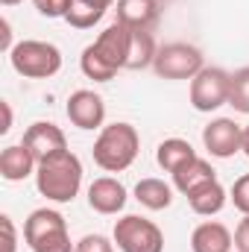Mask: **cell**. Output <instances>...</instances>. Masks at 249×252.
Listing matches in <instances>:
<instances>
[{"label":"cell","instance_id":"3957f363","mask_svg":"<svg viewBox=\"0 0 249 252\" xmlns=\"http://www.w3.org/2000/svg\"><path fill=\"white\" fill-rule=\"evenodd\" d=\"M24 241L32 252H73L67 220L56 208H35L24 223Z\"/></svg>","mask_w":249,"mask_h":252},{"label":"cell","instance_id":"e0dca14e","mask_svg":"<svg viewBox=\"0 0 249 252\" xmlns=\"http://www.w3.org/2000/svg\"><path fill=\"white\" fill-rule=\"evenodd\" d=\"M190 158H196V150L190 147V141L185 138H164L156 150V161L164 173H176L182 164H187Z\"/></svg>","mask_w":249,"mask_h":252},{"label":"cell","instance_id":"484cf974","mask_svg":"<svg viewBox=\"0 0 249 252\" xmlns=\"http://www.w3.org/2000/svg\"><path fill=\"white\" fill-rule=\"evenodd\" d=\"M32 3H35L38 15H44V18H64L73 6V0H32Z\"/></svg>","mask_w":249,"mask_h":252},{"label":"cell","instance_id":"7a4b0ae2","mask_svg":"<svg viewBox=\"0 0 249 252\" xmlns=\"http://www.w3.org/2000/svg\"><path fill=\"white\" fill-rule=\"evenodd\" d=\"M94 164L106 173H124L141 153V135L132 124H109L94 141Z\"/></svg>","mask_w":249,"mask_h":252},{"label":"cell","instance_id":"f1b7e54d","mask_svg":"<svg viewBox=\"0 0 249 252\" xmlns=\"http://www.w3.org/2000/svg\"><path fill=\"white\" fill-rule=\"evenodd\" d=\"M0 47H3L6 53H12V47H15V44H12V27H9L6 18L0 21Z\"/></svg>","mask_w":249,"mask_h":252},{"label":"cell","instance_id":"ba28073f","mask_svg":"<svg viewBox=\"0 0 249 252\" xmlns=\"http://www.w3.org/2000/svg\"><path fill=\"white\" fill-rule=\"evenodd\" d=\"M64 112H67V121H70V124L76 126V129H85V132L103 129V121H106V103H103V97H100L97 91H91V88L73 91V94L67 97Z\"/></svg>","mask_w":249,"mask_h":252},{"label":"cell","instance_id":"5b68a950","mask_svg":"<svg viewBox=\"0 0 249 252\" xmlns=\"http://www.w3.org/2000/svg\"><path fill=\"white\" fill-rule=\"evenodd\" d=\"M112 241L121 252H164V232L141 214L121 217L115 223Z\"/></svg>","mask_w":249,"mask_h":252},{"label":"cell","instance_id":"cb8c5ba5","mask_svg":"<svg viewBox=\"0 0 249 252\" xmlns=\"http://www.w3.org/2000/svg\"><path fill=\"white\" fill-rule=\"evenodd\" d=\"M229 199L235 202V208L241 214H249V173H244L241 179H235V185L229 190Z\"/></svg>","mask_w":249,"mask_h":252},{"label":"cell","instance_id":"6da1fadb","mask_svg":"<svg viewBox=\"0 0 249 252\" xmlns=\"http://www.w3.org/2000/svg\"><path fill=\"white\" fill-rule=\"evenodd\" d=\"M35 188L50 202H73L82 188V161L76 153L62 150L47 156L35 167Z\"/></svg>","mask_w":249,"mask_h":252},{"label":"cell","instance_id":"30bf717a","mask_svg":"<svg viewBox=\"0 0 249 252\" xmlns=\"http://www.w3.org/2000/svg\"><path fill=\"white\" fill-rule=\"evenodd\" d=\"M129 44H132V27L115 21L112 27H106V30L97 35L94 50L103 56L106 64H112L115 70H124L126 59H129Z\"/></svg>","mask_w":249,"mask_h":252},{"label":"cell","instance_id":"8fae6325","mask_svg":"<svg viewBox=\"0 0 249 252\" xmlns=\"http://www.w3.org/2000/svg\"><path fill=\"white\" fill-rule=\"evenodd\" d=\"M126 199H129V193H126L124 182H118L115 176H100L88 185V205L97 214H106V217L121 214L126 208Z\"/></svg>","mask_w":249,"mask_h":252},{"label":"cell","instance_id":"83f0119b","mask_svg":"<svg viewBox=\"0 0 249 252\" xmlns=\"http://www.w3.org/2000/svg\"><path fill=\"white\" fill-rule=\"evenodd\" d=\"M235 252H249V214H244L235 229Z\"/></svg>","mask_w":249,"mask_h":252},{"label":"cell","instance_id":"f546056e","mask_svg":"<svg viewBox=\"0 0 249 252\" xmlns=\"http://www.w3.org/2000/svg\"><path fill=\"white\" fill-rule=\"evenodd\" d=\"M0 109H3V126H0V135H6L12 129V106L9 100H0Z\"/></svg>","mask_w":249,"mask_h":252},{"label":"cell","instance_id":"d6986e66","mask_svg":"<svg viewBox=\"0 0 249 252\" xmlns=\"http://www.w3.org/2000/svg\"><path fill=\"white\" fill-rule=\"evenodd\" d=\"M135 199H138L144 208H150V211H164V208L173 205V188H170L164 179L150 176V179H141V182L135 185Z\"/></svg>","mask_w":249,"mask_h":252},{"label":"cell","instance_id":"44dd1931","mask_svg":"<svg viewBox=\"0 0 249 252\" xmlns=\"http://www.w3.org/2000/svg\"><path fill=\"white\" fill-rule=\"evenodd\" d=\"M79 67H82V73H85L88 79H94V82H109V79H115V73H118L112 64L103 62V56L94 50V44H88V47L82 50Z\"/></svg>","mask_w":249,"mask_h":252},{"label":"cell","instance_id":"277c9868","mask_svg":"<svg viewBox=\"0 0 249 252\" xmlns=\"http://www.w3.org/2000/svg\"><path fill=\"white\" fill-rule=\"evenodd\" d=\"M9 62L15 67V73H21L24 79H50L62 70V50L50 41H18L9 53Z\"/></svg>","mask_w":249,"mask_h":252},{"label":"cell","instance_id":"4316f807","mask_svg":"<svg viewBox=\"0 0 249 252\" xmlns=\"http://www.w3.org/2000/svg\"><path fill=\"white\" fill-rule=\"evenodd\" d=\"M0 229H3V252H18V232L9 214H0Z\"/></svg>","mask_w":249,"mask_h":252},{"label":"cell","instance_id":"9a60e30c","mask_svg":"<svg viewBox=\"0 0 249 252\" xmlns=\"http://www.w3.org/2000/svg\"><path fill=\"white\" fill-rule=\"evenodd\" d=\"M161 15V0H118V21L132 30H153Z\"/></svg>","mask_w":249,"mask_h":252},{"label":"cell","instance_id":"4fadbf2b","mask_svg":"<svg viewBox=\"0 0 249 252\" xmlns=\"http://www.w3.org/2000/svg\"><path fill=\"white\" fill-rule=\"evenodd\" d=\"M232 247L235 235L217 220H205L190 232V252H232Z\"/></svg>","mask_w":249,"mask_h":252},{"label":"cell","instance_id":"5bb4252c","mask_svg":"<svg viewBox=\"0 0 249 252\" xmlns=\"http://www.w3.org/2000/svg\"><path fill=\"white\" fill-rule=\"evenodd\" d=\"M38 158L24 147V144H12L0 153V176L6 182H24L27 176H35Z\"/></svg>","mask_w":249,"mask_h":252},{"label":"cell","instance_id":"1f68e13d","mask_svg":"<svg viewBox=\"0 0 249 252\" xmlns=\"http://www.w3.org/2000/svg\"><path fill=\"white\" fill-rule=\"evenodd\" d=\"M241 150L247 153V158H249V124L244 126V144H241Z\"/></svg>","mask_w":249,"mask_h":252},{"label":"cell","instance_id":"ac0fdd59","mask_svg":"<svg viewBox=\"0 0 249 252\" xmlns=\"http://www.w3.org/2000/svg\"><path fill=\"white\" fill-rule=\"evenodd\" d=\"M211 179H217V173H214V167L205 161V158H190L187 164H182L176 173H173V188L182 190V193H190V190H196L199 185H205V182H211Z\"/></svg>","mask_w":249,"mask_h":252},{"label":"cell","instance_id":"d4e9b609","mask_svg":"<svg viewBox=\"0 0 249 252\" xmlns=\"http://www.w3.org/2000/svg\"><path fill=\"white\" fill-rule=\"evenodd\" d=\"M73 252H115V244L106 235H85V238L76 241Z\"/></svg>","mask_w":249,"mask_h":252},{"label":"cell","instance_id":"8992f818","mask_svg":"<svg viewBox=\"0 0 249 252\" xmlns=\"http://www.w3.org/2000/svg\"><path fill=\"white\" fill-rule=\"evenodd\" d=\"M202 67H205L202 50L187 41H170V44L158 47L156 62H153V70L161 79H193Z\"/></svg>","mask_w":249,"mask_h":252},{"label":"cell","instance_id":"9c48e42d","mask_svg":"<svg viewBox=\"0 0 249 252\" xmlns=\"http://www.w3.org/2000/svg\"><path fill=\"white\" fill-rule=\"evenodd\" d=\"M202 144L214 158H232L235 153H241L244 126L232 118H217L202 129Z\"/></svg>","mask_w":249,"mask_h":252},{"label":"cell","instance_id":"52a82bcc","mask_svg":"<svg viewBox=\"0 0 249 252\" xmlns=\"http://www.w3.org/2000/svg\"><path fill=\"white\" fill-rule=\"evenodd\" d=\"M232 94V73L223 67H202L193 79H190V106L196 112H217L220 106L229 103Z\"/></svg>","mask_w":249,"mask_h":252},{"label":"cell","instance_id":"d6a6232c","mask_svg":"<svg viewBox=\"0 0 249 252\" xmlns=\"http://www.w3.org/2000/svg\"><path fill=\"white\" fill-rule=\"evenodd\" d=\"M0 3H3V6H18L21 0H0Z\"/></svg>","mask_w":249,"mask_h":252},{"label":"cell","instance_id":"7402d4cb","mask_svg":"<svg viewBox=\"0 0 249 252\" xmlns=\"http://www.w3.org/2000/svg\"><path fill=\"white\" fill-rule=\"evenodd\" d=\"M229 106L241 115H249V67H238L232 73V94Z\"/></svg>","mask_w":249,"mask_h":252},{"label":"cell","instance_id":"603a6c76","mask_svg":"<svg viewBox=\"0 0 249 252\" xmlns=\"http://www.w3.org/2000/svg\"><path fill=\"white\" fill-rule=\"evenodd\" d=\"M103 15H106V12H100V9H94V6H88V3H82V0H73V6H70V12L64 15V21H67L73 30H91L97 21H103Z\"/></svg>","mask_w":249,"mask_h":252},{"label":"cell","instance_id":"4dcf8cb0","mask_svg":"<svg viewBox=\"0 0 249 252\" xmlns=\"http://www.w3.org/2000/svg\"><path fill=\"white\" fill-rule=\"evenodd\" d=\"M82 3H88V6H94V9H100V12H109V9L115 6V0H82Z\"/></svg>","mask_w":249,"mask_h":252},{"label":"cell","instance_id":"7c38bea8","mask_svg":"<svg viewBox=\"0 0 249 252\" xmlns=\"http://www.w3.org/2000/svg\"><path fill=\"white\" fill-rule=\"evenodd\" d=\"M21 144H24L38 161L47 158V156H56V153L67 150L64 132L56 124H50V121H35V124L24 132V141H21Z\"/></svg>","mask_w":249,"mask_h":252},{"label":"cell","instance_id":"2e32d148","mask_svg":"<svg viewBox=\"0 0 249 252\" xmlns=\"http://www.w3.org/2000/svg\"><path fill=\"white\" fill-rule=\"evenodd\" d=\"M226 199H229V193H226V188H223L217 179H211V182H205V185H199L196 190L187 193V205H190V211L199 214V217H214V214H220V211L226 208Z\"/></svg>","mask_w":249,"mask_h":252},{"label":"cell","instance_id":"ffe728a7","mask_svg":"<svg viewBox=\"0 0 249 252\" xmlns=\"http://www.w3.org/2000/svg\"><path fill=\"white\" fill-rule=\"evenodd\" d=\"M156 38L150 30H132V44H129V59H126V70H144L153 67L156 62Z\"/></svg>","mask_w":249,"mask_h":252}]
</instances>
